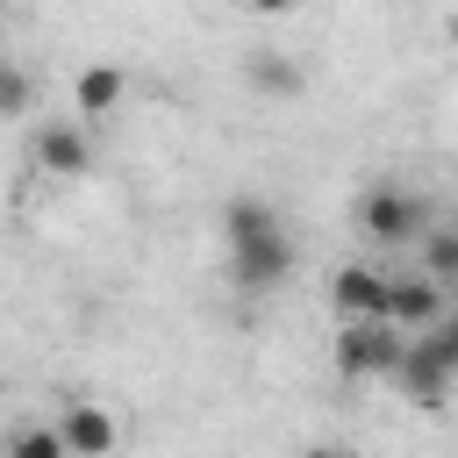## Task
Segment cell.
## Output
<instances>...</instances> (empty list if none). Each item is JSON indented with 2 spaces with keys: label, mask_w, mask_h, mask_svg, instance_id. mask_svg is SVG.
<instances>
[{
  "label": "cell",
  "mask_w": 458,
  "mask_h": 458,
  "mask_svg": "<svg viewBox=\"0 0 458 458\" xmlns=\"http://www.w3.org/2000/svg\"><path fill=\"white\" fill-rule=\"evenodd\" d=\"M301 458H351V451H301Z\"/></svg>",
  "instance_id": "obj_16"
},
{
  "label": "cell",
  "mask_w": 458,
  "mask_h": 458,
  "mask_svg": "<svg viewBox=\"0 0 458 458\" xmlns=\"http://www.w3.org/2000/svg\"><path fill=\"white\" fill-rule=\"evenodd\" d=\"M379 315H386L394 329H437V322L451 315V301H444V286L422 272V279H386V301H379Z\"/></svg>",
  "instance_id": "obj_4"
},
{
  "label": "cell",
  "mask_w": 458,
  "mask_h": 458,
  "mask_svg": "<svg viewBox=\"0 0 458 458\" xmlns=\"http://www.w3.org/2000/svg\"><path fill=\"white\" fill-rule=\"evenodd\" d=\"M122 93H129L122 64H86V72L72 79V100H79V114H114V107H122Z\"/></svg>",
  "instance_id": "obj_9"
},
{
  "label": "cell",
  "mask_w": 458,
  "mask_h": 458,
  "mask_svg": "<svg viewBox=\"0 0 458 458\" xmlns=\"http://www.w3.org/2000/svg\"><path fill=\"white\" fill-rule=\"evenodd\" d=\"M429 279L437 286H458V229H437L429 236Z\"/></svg>",
  "instance_id": "obj_13"
},
{
  "label": "cell",
  "mask_w": 458,
  "mask_h": 458,
  "mask_svg": "<svg viewBox=\"0 0 458 458\" xmlns=\"http://www.w3.org/2000/svg\"><path fill=\"white\" fill-rule=\"evenodd\" d=\"M329 301H336L344 322H365V315H379V301H386V272H372V265H344V272L329 279Z\"/></svg>",
  "instance_id": "obj_8"
},
{
  "label": "cell",
  "mask_w": 458,
  "mask_h": 458,
  "mask_svg": "<svg viewBox=\"0 0 458 458\" xmlns=\"http://www.w3.org/2000/svg\"><path fill=\"white\" fill-rule=\"evenodd\" d=\"M29 100H36L29 72H21L14 57H0V114H29Z\"/></svg>",
  "instance_id": "obj_12"
},
{
  "label": "cell",
  "mask_w": 458,
  "mask_h": 458,
  "mask_svg": "<svg viewBox=\"0 0 458 458\" xmlns=\"http://www.w3.org/2000/svg\"><path fill=\"white\" fill-rule=\"evenodd\" d=\"M451 379H458V372H451L429 344H401V358H394V386H401V401H415V408H444Z\"/></svg>",
  "instance_id": "obj_5"
},
{
  "label": "cell",
  "mask_w": 458,
  "mask_h": 458,
  "mask_svg": "<svg viewBox=\"0 0 458 458\" xmlns=\"http://www.w3.org/2000/svg\"><path fill=\"white\" fill-rule=\"evenodd\" d=\"M401 344H408V329H394L386 315L344 322V336H336V372H344V379H372V372H394Z\"/></svg>",
  "instance_id": "obj_2"
},
{
  "label": "cell",
  "mask_w": 458,
  "mask_h": 458,
  "mask_svg": "<svg viewBox=\"0 0 458 458\" xmlns=\"http://www.w3.org/2000/svg\"><path fill=\"white\" fill-rule=\"evenodd\" d=\"M222 236H229V286L272 293V286L293 272V243H286V222L272 215V200L236 193V200L222 208Z\"/></svg>",
  "instance_id": "obj_1"
},
{
  "label": "cell",
  "mask_w": 458,
  "mask_h": 458,
  "mask_svg": "<svg viewBox=\"0 0 458 458\" xmlns=\"http://www.w3.org/2000/svg\"><path fill=\"white\" fill-rule=\"evenodd\" d=\"M0 458H14V451H0Z\"/></svg>",
  "instance_id": "obj_17"
},
{
  "label": "cell",
  "mask_w": 458,
  "mask_h": 458,
  "mask_svg": "<svg viewBox=\"0 0 458 458\" xmlns=\"http://www.w3.org/2000/svg\"><path fill=\"white\" fill-rule=\"evenodd\" d=\"M250 86L258 93H301V64H286V50H250Z\"/></svg>",
  "instance_id": "obj_10"
},
{
  "label": "cell",
  "mask_w": 458,
  "mask_h": 458,
  "mask_svg": "<svg viewBox=\"0 0 458 458\" xmlns=\"http://www.w3.org/2000/svg\"><path fill=\"white\" fill-rule=\"evenodd\" d=\"M422 222H429V208L408 193V186H372L365 200H358V229L372 236V243H415L422 236Z\"/></svg>",
  "instance_id": "obj_3"
},
{
  "label": "cell",
  "mask_w": 458,
  "mask_h": 458,
  "mask_svg": "<svg viewBox=\"0 0 458 458\" xmlns=\"http://www.w3.org/2000/svg\"><path fill=\"white\" fill-rule=\"evenodd\" d=\"M57 437H64L72 458H107L114 451V415L100 401H64L57 408Z\"/></svg>",
  "instance_id": "obj_6"
},
{
  "label": "cell",
  "mask_w": 458,
  "mask_h": 458,
  "mask_svg": "<svg viewBox=\"0 0 458 458\" xmlns=\"http://www.w3.org/2000/svg\"><path fill=\"white\" fill-rule=\"evenodd\" d=\"M250 7H258V14H286L293 0H250Z\"/></svg>",
  "instance_id": "obj_15"
},
{
  "label": "cell",
  "mask_w": 458,
  "mask_h": 458,
  "mask_svg": "<svg viewBox=\"0 0 458 458\" xmlns=\"http://www.w3.org/2000/svg\"><path fill=\"white\" fill-rule=\"evenodd\" d=\"M36 165H43V172H57V179H79V172L93 165V143H86V129H72V122H50V129H36Z\"/></svg>",
  "instance_id": "obj_7"
},
{
  "label": "cell",
  "mask_w": 458,
  "mask_h": 458,
  "mask_svg": "<svg viewBox=\"0 0 458 458\" xmlns=\"http://www.w3.org/2000/svg\"><path fill=\"white\" fill-rule=\"evenodd\" d=\"M0 451H14V458H72L64 437H57V422H29V429H14Z\"/></svg>",
  "instance_id": "obj_11"
},
{
  "label": "cell",
  "mask_w": 458,
  "mask_h": 458,
  "mask_svg": "<svg viewBox=\"0 0 458 458\" xmlns=\"http://www.w3.org/2000/svg\"><path fill=\"white\" fill-rule=\"evenodd\" d=\"M429 351H437V358H444V365L458 372V315H444V322H437V336H429Z\"/></svg>",
  "instance_id": "obj_14"
}]
</instances>
